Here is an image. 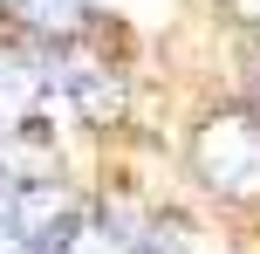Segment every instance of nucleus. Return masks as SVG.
Here are the masks:
<instances>
[{
	"instance_id": "nucleus-1",
	"label": "nucleus",
	"mask_w": 260,
	"mask_h": 254,
	"mask_svg": "<svg viewBox=\"0 0 260 254\" xmlns=\"http://www.w3.org/2000/svg\"><path fill=\"white\" fill-rule=\"evenodd\" d=\"M192 165L226 200H260V117L253 110H219V117L199 131Z\"/></svg>"
},
{
	"instance_id": "nucleus-2",
	"label": "nucleus",
	"mask_w": 260,
	"mask_h": 254,
	"mask_svg": "<svg viewBox=\"0 0 260 254\" xmlns=\"http://www.w3.org/2000/svg\"><path fill=\"white\" fill-rule=\"evenodd\" d=\"M0 220H7V234L21 241V254H62L82 234L89 206H82L62 179H35V172H27L21 186H14V200L0 206Z\"/></svg>"
},
{
	"instance_id": "nucleus-3",
	"label": "nucleus",
	"mask_w": 260,
	"mask_h": 254,
	"mask_svg": "<svg viewBox=\"0 0 260 254\" xmlns=\"http://www.w3.org/2000/svg\"><path fill=\"white\" fill-rule=\"evenodd\" d=\"M35 76H41V96H62L82 124H110V117L123 110L117 69L96 62V55H76L69 41H48V55L35 62Z\"/></svg>"
},
{
	"instance_id": "nucleus-4",
	"label": "nucleus",
	"mask_w": 260,
	"mask_h": 254,
	"mask_svg": "<svg viewBox=\"0 0 260 254\" xmlns=\"http://www.w3.org/2000/svg\"><path fill=\"white\" fill-rule=\"evenodd\" d=\"M35 110H41V76H35V62L14 55V48H0V137L27 131Z\"/></svg>"
},
{
	"instance_id": "nucleus-5",
	"label": "nucleus",
	"mask_w": 260,
	"mask_h": 254,
	"mask_svg": "<svg viewBox=\"0 0 260 254\" xmlns=\"http://www.w3.org/2000/svg\"><path fill=\"white\" fill-rule=\"evenodd\" d=\"M0 14L14 27H27V35H41V41H69L89 21V0H0Z\"/></svg>"
},
{
	"instance_id": "nucleus-6",
	"label": "nucleus",
	"mask_w": 260,
	"mask_h": 254,
	"mask_svg": "<svg viewBox=\"0 0 260 254\" xmlns=\"http://www.w3.org/2000/svg\"><path fill=\"white\" fill-rule=\"evenodd\" d=\"M62 254H144V247L130 241L117 220H82V234H76V241H69Z\"/></svg>"
},
{
	"instance_id": "nucleus-7",
	"label": "nucleus",
	"mask_w": 260,
	"mask_h": 254,
	"mask_svg": "<svg viewBox=\"0 0 260 254\" xmlns=\"http://www.w3.org/2000/svg\"><path fill=\"white\" fill-rule=\"evenodd\" d=\"M0 254H21V241L7 234V220H0Z\"/></svg>"
},
{
	"instance_id": "nucleus-8",
	"label": "nucleus",
	"mask_w": 260,
	"mask_h": 254,
	"mask_svg": "<svg viewBox=\"0 0 260 254\" xmlns=\"http://www.w3.org/2000/svg\"><path fill=\"white\" fill-rule=\"evenodd\" d=\"M233 7H240V14H247V21L260 27V0H233Z\"/></svg>"
},
{
	"instance_id": "nucleus-9",
	"label": "nucleus",
	"mask_w": 260,
	"mask_h": 254,
	"mask_svg": "<svg viewBox=\"0 0 260 254\" xmlns=\"http://www.w3.org/2000/svg\"><path fill=\"white\" fill-rule=\"evenodd\" d=\"M253 117H260V110H253Z\"/></svg>"
}]
</instances>
